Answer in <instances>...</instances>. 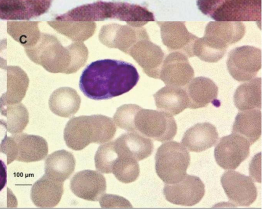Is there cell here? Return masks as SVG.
<instances>
[{
	"label": "cell",
	"instance_id": "cell-2",
	"mask_svg": "<svg viewBox=\"0 0 262 209\" xmlns=\"http://www.w3.org/2000/svg\"><path fill=\"white\" fill-rule=\"evenodd\" d=\"M25 51L32 61L52 73H74L85 64L89 55L82 42L63 47L56 36L44 33L34 45Z\"/></svg>",
	"mask_w": 262,
	"mask_h": 209
},
{
	"label": "cell",
	"instance_id": "cell-24",
	"mask_svg": "<svg viewBox=\"0 0 262 209\" xmlns=\"http://www.w3.org/2000/svg\"><path fill=\"white\" fill-rule=\"evenodd\" d=\"M81 98L74 88L61 87L55 90L49 100L51 111L55 114L63 118L74 115L79 110Z\"/></svg>",
	"mask_w": 262,
	"mask_h": 209
},
{
	"label": "cell",
	"instance_id": "cell-31",
	"mask_svg": "<svg viewBox=\"0 0 262 209\" xmlns=\"http://www.w3.org/2000/svg\"><path fill=\"white\" fill-rule=\"evenodd\" d=\"M0 112L7 118L8 131L11 134L21 132L29 123V112L21 103L8 104L0 100Z\"/></svg>",
	"mask_w": 262,
	"mask_h": 209
},
{
	"label": "cell",
	"instance_id": "cell-19",
	"mask_svg": "<svg viewBox=\"0 0 262 209\" xmlns=\"http://www.w3.org/2000/svg\"><path fill=\"white\" fill-rule=\"evenodd\" d=\"M63 193V182L45 174L32 185L30 197L36 206L49 208L58 204Z\"/></svg>",
	"mask_w": 262,
	"mask_h": 209
},
{
	"label": "cell",
	"instance_id": "cell-34",
	"mask_svg": "<svg viewBox=\"0 0 262 209\" xmlns=\"http://www.w3.org/2000/svg\"><path fill=\"white\" fill-rule=\"evenodd\" d=\"M142 107L140 106L128 104L119 107L114 115V121L120 128L127 131H136L135 117Z\"/></svg>",
	"mask_w": 262,
	"mask_h": 209
},
{
	"label": "cell",
	"instance_id": "cell-23",
	"mask_svg": "<svg viewBox=\"0 0 262 209\" xmlns=\"http://www.w3.org/2000/svg\"><path fill=\"white\" fill-rule=\"evenodd\" d=\"M157 109L176 115L188 108V98L184 88L166 85L154 95Z\"/></svg>",
	"mask_w": 262,
	"mask_h": 209
},
{
	"label": "cell",
	"instance_id": "cell-9",
	"mask_svg": "<svg viewBox=\"0 0 262 209\" xmlns=\"http://www.w3.org/2000/svg\"><path fill=\"white\" fill-rule=\"evenodd\" d=\"M249 142L243 136L233 133L221 137L214 149L217 165L225 170L236 169L250 154Z\"/></svg>",
	"mask_w": 262,
	"mask_h": 209
},
{
	"label": "cell",
	"instance_id": "cell-11",
	"mask_svg": "<svg viewBox=\"0 0 262 209\" xmlns=\"http://www.w3.org/2000/svg\"><path fill=\"white\" fill-rule=\"evenodd\" d=\"M221 182L229 200L236 206H249L256 199L257 189L250 177L229 170L223 174Z\"/></svg>",
	"mask_w": 262,
	"mask_h": 209
},
{
	"label": "cell",
	"instance_id": "cell-6",
	"mask_svg": "<svg viewBox=\"0 0 262 209\" xmlns=\"http://www.w3.org/2000/svg\"><path fill=\"white\" fill-rule=\"evenodd\" d=\"M1 152L6 155L7 165L14 160L35 162L47 156L48 145L41 136L20 132L6 137Z\"/></svg>",
	"mask_w": 262,
	"mask_h": 209
},
{
	"label": "cell",
	"instance_id": "cell-8",
	"mask_svg": "<svg viewBox=\"0 0 262 209\" xmlns=\"http://www.w3.org/2000/svg\"><path fill=\"white\" fill-rule=\"evenodd\" d=\"M227 67L235 80L244 82L254 78L261 67V51L253 46L243 45L228 54Z\"/></svg>",
	"mask_w": 262,
	"mask_h": 209
},
{
	"label": "cell",
	"instance_id": "cell-14",
	"mask_svg": "<svg viewBox=\"0 0 262 209\" xmlns=\"http://www.w3.org/2000/svg\"><path fill=\"white\" fill-rule=\"evenodd\" d=\"M128 54L148 76L159 79L164 53L160 46L150 40L149 37L139 40L129 49Z\"/></svg>",
	"mask_w": 262,
	"mask_h": 209
},
{
	"label": "cell",
	"instance_id": "cell-3",
	"mask_svg": "<svg viewBox=\"0 0 262 209\" xmlns=\"http://www.w3.org/2000/svg\"><path fill=\"white\" fill-rule=\"evenodd\" d=\"M116 128L113 119L102 114L73 117L67 122L64 140L70 149L79 151L91 143L103 144L111 140Z\"/></svg>",
	"mask_w": 262,
	"mask_h": 209
},
{
	"label": "cell",
	"instance_id": "cell-36",
	"mask_svg": "<svg viewBox=\"0 0 262 209\" xmlns=\"http://www.w3.org/2000/svg\"><path fill=\"white\" fill-rule=\"evenodd\" d=\"M7 167L5 162L0 159V191H1L7 183Z\"/></svg>",
	"mask_w": 262,
	"mask_h": 209
},
{
	"label": "cell",
	"instance_id": "cell-13",
	"mask_svg": "<svg viewBox=\"0 0 262 209\" xmlns=\"http://www.w3.org/2000/svg\"><path fill=\"white\" fill-rule=\"evenodd\" d=\"M163 43L169 51L180 52L187 57L193 55V45L198 38L190 33L183 21H158Z\"/></svg>",
	"mask_w": 262,
	"mask_h": 209
},
{
	"label": "cell",
	"instance_id": "cell-18",
	"mask_svg": "<svg viewBox=\"0 0 262 209\" xmlns=\"http://www.w3.org/2000/svg\"><path fill=\"white\" fill-rule=\"evenodd\" d=\"M127 3L98 1L76 8L77 19L81 21L95 22L106 19L123 21Z\"/></svg>",
	"mask_w": 262,
	"mask_h": 209
},
{
	"label": "cell",
	"instance_id": "cell-12",
	"mask_svg": "<svg viewBox=\"0 0 262 209\" xmlns=\"http://www.w3.org/2000/svg\"><path fill=\"white\" fill-rule=\"evenodd\" d=\"M205 192V185L201 179L188 174L178 182L166 183L163 189V194L168 201L187 206L198 203L204 196Z\"/></svg>",
	"mask_w": 262,
	"mask_h": 209
},
{
	"label": "cell",
	"instance_id": "cell-33",
	"mask_svg": "<svg viewBox=\"0 0 262 209\" xmlns=\"http://www.w3.org/2000/svg\"><path fill=\"white\" fill-rule=\"evenodd\" d=\"M118 156L114 141L101 145L94 157L96 168L102 173H111L113 164Z\"/></svg>",
	"mask_w": 262,
	"mask_h": 209
},
{
	"label": "cell",
	"instance_id": "cell-38",
	"mask_svg": "<svg viewBox=\"0 0 262 209\" xmlns=\"http://www.w3.org/2000/svg\"><path fill=\"white\" fill-rule=\"evenodd\" d=\"M51 1H52V0H51Z\"/></svg>",
	"mask_w": 262,
	"mask_h": 209
},
{
	"label": "cell",
	"instance_id": "cell-20",
	"mask_svg": "<svg viewBox=\"0 0 262 209\" xmlns=\"http://www.w3.org/2000/svg\"><path fill=\"white\" fill-rule=\"evenodd\" d=\"M119 154L130 156L138 161L149 157L154 150L152 140L137 131H128L114 141Z\"/></svg>",
	"mask_w": 262,
	"mask_h": 209
},
{
	"label": "cell",
	"instance_id": "cell-32",
	"mask_svg": "<svg viewBox=\"0 0 262 209\" xmlns=\"http://www.w3.org/2000/svg\"><path fill=\"white\" fill-rule=\"evenodd\" d=\"M118 154V156L112 166V173L122 183H129L135 181L140 174L138 161L130 156Z\"/></svg>",
	"mask_w": 262,
	"mask_h": 209
},
{
	"label": "cell",
	"instance_id": "cell-5",
	"mask_svg": "<svg viewBox=\"0 0 262 209\" xmlns=\"http://www.w3.org/2000/svg\"><path fill=\"white\" fill-rule=\"evenodd\" d=\"M190 161L189 153L182 144L176 141L165 142L155 155L157 174L166 183L178 182L187 174Z\"/></svg>",
	"mask_w": 262,
	"mask_h": 209
},
{
	"label": "cell",
	"instance_id": "cell-37",
	"mask_svg": "<svg viewBox=\"0 0 262 209\" xmlns=\"http://www.w3.org/2000/svg\"><path fill=\"white\" fill-rule=\"evenodd\" d=\"M7 125L5 120L0 119V152L3 143L7 137Z\"/></svg>",
	"mask_w": 262,
	"mask_h": 209
},
{
	"label": "cell",
	"instance_id": "cell-27",
	"mask_svg": "<svg viewBox=\"0 0 262 209\" xmlns=\"http://www.w3.org/2000/svg\"><path fill=\"white\" fill-rule=\"evenodd\" d=\"M7 91L0 100L6 104L20 103L26 95L29 79L25 71L18 66H7Z\"/></svg>",
	"mask_w": 262,
	"mask_h": 209
},
{
	"label": "cell",
	"instance_id": "cell-22",
	"mask_svg": "<svg viewBox=\"0 0 262 209\" xmlns=\"http://www.w3.org/2000/svg\"><path fill=\"white\" fill-rule=\"evenodd\" d=\"M185 90L188 98V108L198 109L206 107L216 101L218 87L210 78L198 77L192 79Z\"/></svg>",
	"mask_w": 262,
	"mask_h": 209
},
{
	"label": "cell",
	"instance_id": "cell-10",
	"mask_svg": "<svg viewBox=\"0 0 262 209\" xmlns=\"http://www.w3.org/2000/svg\"><path fill=\"white\" fill-rule=\"evenodd\" d=\"M149 37L143 27L110 24L101 28L98 38L101 43L110 48H116L128 54L129 49L139 40Z\"/></svg>",
	"mask_w": 262,
	"mask_h": 209
},
{
	"label": "cell",
	"instance_id": "cell-16",
	"mask_svg": "<svg viewBox=\"0 0 262 209\" xmlns=\"http://www.w3.org/2000/svg\"><path fill=\"white\" fill-rule=\"evenodd\" d=\"M245 31L242 22L210 21L206 27L203 37L213 47L226 52L229 45L238 42L243 37Z\"/></svg>",
	"mask_w": 262,
	"mask_h": 209
},
{
	"label": "cell",
	"instance_id": "cell-28",
	"mask_svg": "<svg viewBox=\"0 0 262 209\" xmlns=\"http://www.w3.org/2000/svg\"><path fill=\"white\" fill-rule=\"evenodd\" d=\"M236 107L241 111L261 108V78H253L236 88L234 95Z\"/></svg>",
	"mask_w": 262,
	"mask_h": 209
},
{
	"label": "cell",
	"instance_id": "cell-17",
	"mask_svg": "<svg viewBox=\"0 0 262 209\" xmlns=\"http://www.w3.org/2000/svg\"><path fill=\"white\" fill-rule=\"evenodd\" d=\"M70 189L79 198L89 201L99 200L105 194L106 182L98 171L84 170L76 173L70 181Z\"/></svg>",
	"mask_w": 262,
	"mask_h": 209
},
{
	"label": "cell",
	"instance_id": "cell-7",
	"mask_svg": "<svg viewBox=\"0 0 262 209\" xmlns=\"http://www.w3.org/2000/svg\"><path fill=\"white\" fill-rule=\"evenodd\" d=\"M134 123L136 131L158 142L172 140L177 132L172 115L160 110L141 108L135 115Z\"/></svg>",
	"mask_w": 262,
	"mask_h": 209
},
{
	"label": "cell",
	"instance_id": "cell-35",
	"mask_svg": "<svg viewBox=\"0 0 262 209\" xmlns=\"http://www.w3.org/2000/svg\"><path fill=\"white\" fill-rule=\"evenodd\" d=\"M99 202L102 207H132L127 199L121 196L112 194H104L99 199Z\"/></svg>",
	"mask_w": 262,
	"mask_h": 209
},
{
	"label": "cell",
	"instance_id": "cell-25",
	"mask_svg": "<svg viewBox=\"0 0 262 209\" xmlns=\"http://www.w3.org/2000/svg\"><path fill=\"white\" fill-rule=\"evenodd\" d=\"M232 132L245 137L253 144L260 137L261 133V112L253 109L241 111L236 115Z\"/></svg>",
	"mask_w": 262,
	"mask_h": 209
},
{
	"label": "cell",
	"instance_id": "cell-29",
	"mask_svg": "<svg viewBox=\"0 0 262 209\" xmlns=\"http://www.w3.org/2000/svg\"><path fill=\"white\" fill-rule=\"evenodd\" d=\"M58 33L74 41L82 42L92 36L96 28L95 22L56 20L47 22Z\"/></svg>",
	"mask_w": 262,
	"mask_h": 209
},
{
	"label": "cell",
	"instance_id": "cell-1",
	"mask_svg": "<svg viewBox=\"0 0 262 209\" xmlns=\"http://www.w3.org/2000/svg\"><path fill=\"white\" fill-rule=\"evenodd\" d=\"M139 79L137 69L132 64L116 59H101L84 68L80 77L79 88L90 99L106 100L129 91Z\"/></svg>",
	"mask_w": 262,
	"mask_h": 209
},
{
	"label": "cell",
	"instance_id": "cell-26",
	"mask_svg": "<svg viewBox=\"0 0 262 209\" xmlns=\"http://www.w3.org/2000/svg\"><path fill=\"white\" fill-rule=\"evenodd\" d=\"M75 164L72 153L66 150L56 151L49 154L45 161V174L63 182L73 173Z\"/></svg>",
	"mask_w": 262,
	"mask_h": 209
},
{
	"label": "cell",
	"instance_id": "cell-15",
	"mask_svg": "<svg viewBox=\"0 0 262 209\" xmlns=\"http://www.w3.org/2000/svg\"><path fill=\"white\" fill-rule=\"evenodd\" d=\"M187 57L180 52H172L163 61L160 79L166 85L184 87L193 78L194 72Z\"/></svg>",
	"mask_w": 262,
	"mask_h": 209
},
{
	"label": "cell",
	"instance_id": "cell-30",
	"mask_svg": "<svg viewBox=\"0 0 262 209\" xmlns=\"http://www.w3.org/2000/svg\"><path fill=\"white\" fill-rule=\"evenodd\" d=\"M38 21H8L7 23L8 33L25 48L34 45L41 34Z\"/></svg>",
	"mask_w": 262,
	"mask_h": 209
},
{
	"label": "cell",
	"instance_id": "cell-21",
	"mask_svg": "<svg viewBox=\"0 0 262 209\" xmlns=\"http://www.w3.org/2000/svg\"><path fill=\"white\" fill-rule=\"evenodd\" d=\"M219 139L216 127L208 122L198 123L187 129L182 145L189 151L200 152L214 146Z\"/></svg>",
	"mask_w": 262,
	"mask_h": 209
},
{
	"label": "cell",
	"instance_id": "cell-4",
	"mask_svg": "<svg viewBox=\"0 0 262 209\" xmlns=\"http://www.w3.org/2000/svg\"><path fill=\"white\" fill-rule=\"evenodd\" d=\"M196 4L216 21H261V0H197Z\"/></svg>",
	"mask_w": 262,
	"mask_h": 209
}]
</instances>
